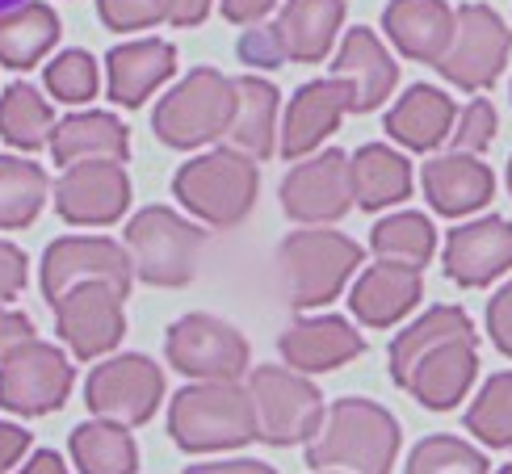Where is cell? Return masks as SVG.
<instances>
[{"instance_id": "cell-52", "label": "cell", "mask_w": 512, "mask_h": 474, "mask_svg": "<svg viewBox=\"0 0 512 474\" xmlns=\"http://www.w3.org/2000/svg\"><path fill=\"white\" fill-rule=\"evenodd\" d=\"M324 474H332V470H324Z\"/></svg>"}, {"instance_id": "cell-32", "label": "cell", "mask_w": 512, "mask_h": 474, "mask_svg": "<svg viewBox=\"0 0 512 474\" xmlns=\"http://www.w3.org/2000/svg\"><path fill=\"white\" fill-rule=\"evenodd\" d=\"M55 110L34 84H9L0 97V139L17 152H38L55 139Z\"/></svg>"}, {"instance_id": "cell-25", "label": "cell", "mask_w": 512, "mask_h": 474, "mask_svg": "<svg viewBox=\"0 0 512 474\" xmlns=\"http://www.w3.org/2000/svg\"><path fill=\"white\" fill-rule=\"evenodd\" d=\"M454 122H458L454 97H445L433 84H412V89L391 105L387 135L403 147H412V152H433V147H441L454 135Z\"/></svg>"}, {"instance_id": "cell-17", "label": "cell", "mask_w": 512, "mask_h": 474, "mask_svg": "<svg viewBox=\"0 0 512 474\" xmlns=\"http://www.w3.org/2000/svg\"><path fill=\"white\" fill-rule=\"evenodd\" d=\"M277 353H282L286 365L298 374H328V370H340V365H349L353 357L366 353V336L340 315L294 319L290 328L277 336Z\"/></svg>"}, {"instance_id": "cell-28", "label": "cell", "mask_w": 512, "mask_h": 474, "mask_svg": "<svg viewBox=\"0 0 512 474\" xmlns=\"http://www.w3.org/2000/svg\"><path fill=\"white\" fill-rule=\"evenodd\" d=\"M277 135V89L261 76L236 80V118H231L227 143L231 152H244L248 160H269Z\"/></svg>"}, {"instance_id": "cell-47", "label": "cell", "mask_w": 512, "mask_h": 474, "mask_svg": "<svg viewBox=\"0 0 512 474\" xmlns=\"http://www.w3.org/2000/svg\"><path fill=\"white\" fill-rule=\"evenodd\" d=\"M206 13H210V0H177L173 5V26H181V30H189V26H202L206 21Z\"/></svg>"}, {"instance_id": "cell-27", "label": "cell", "mask_w": 512, "mask_h": 474, "mask_svg": "<svg viewBox=\"0 0 512 474\" xmlns=\"http://www.w3.org/2000/svg\"><path fill=\"white\" fill-rule=\"evenodd\" d=\"M55 164H84V160H126L131 156V135L114 114H72L55 126L51 139Z\"/></svg>"}, {"instance_id": "cell-19", "label": "cell", "mask_w": 512, "mask_h": 474, "mask_svg": "<svg viewBox=\"0 0 512 474\" xmlns=\"http://www.w3.org/2000/svg\"><path fill=\"white\" fill-rule=\"evenodd\" d=\"M508 269H512V223L508 219L492 214V219L450 231V240H445V273H450V282L466 290L496 282Z\"/></svg>"}, {"instance_id": "cell-15", "label": "cell", "mask_w": 512, "mask_h": 474, "mask_svg": "<svg viewBox=\"0 0 512 474\" xmlns=\"http://www.w3.org/2000/svg\"><path fill=\"white\" fill-rule=\"evenodd\" d=\"M131 206V177L122 160L68 164L55 181V214L72 227H110Z\"/></svg>"}, {"instance_id": "cell-29", "label": "cell", "mask_w": 512, "mask_h": 474, "mask_svg": "<svg viewBox=\"0 0 512 474\" xmlns=\"http://www.w3.org/2000/svg\"><path fill=\"white\" fill-rule=\"evenodd\" d=\"M59 34L63 26L55 9L42 5V0H26V5L0 13V63L13 72H26L55 47Z\"/></svg>"}, {"instance_id": "cell-33", "label": "cell", "mask_w": 512, "mask_h": 474, "mask_svg": "<svg viewBox=\"0 0 512 474\" xmlns=\"http://www.w3.org/2000/svg\"><path fill=\"white\" fill-rule=\"evenodd\" d=\"M47 172L34 160L0 156V231L30 227L38 219L42 202H47Z\"/></svg>"}, {"instance_id": "cell-38", "label": "cell", "mask_w": 512, "mask_h": 474, "mask_svg": "<svg viewBox=\"0 0 512 474\" xmlns=\"http://www.w3.org/2000/svg\"><path fill=\"white\" fill-rule=\"evenodd\" d=\"M177 0H97V13L110 30H147L173 17Z\"/></svg>"}, {"instance_id": "cell-1", "label": "cell", "mask_w": 512, "mask_h": 474, "mask_svg": "<svg viewBox=\"0 0 512 474\" xmlns=\"http://www.w3.org/2000/svg\"><path fill=\"white\" fill-rule=\"evenodd\" d=\"M391 378L429 412H450L479 374V336L462 307H433L391 340Z\"/></svg>"}, {"instance_id": "cell-34", "label": "cell", "mask_w": 512, "mask_h": 474, "mask_svg": "<svg viewBox=\"0 0 512 474\" xmlns=\"http://www.w3.org/2000/svg\"><path fill=\"white\" fill-rule=\"evenodd\" d=\"M370 248H374L378 261H395V265L424 269V265L433 261V252H437V231H433V223L424 219V214L403 210V214H391V219H378L374 223Z\"/></svg>"}, {"instance_id": "cell-44", "label": "cell", "mask_w": 512, "mask_h": 474, "mask_svg": "<svg viewBox=\"0 0 512 474\" xmlns=\"http://www.w3.org/2000/svg\"><path fill=\"white\" fill-rule=\"evenodd\" d=\"M34 445V437L26 433V428H17V424H5L0 420V474H9L17 462H21V454Z\"/></svg>"}, {"instance_id": "cell-36", "label": "cell", "mask_w": 512, "mask_h": 474, "mask_svg": "<svg viewBox=\"0 0 512 474\" xmlns=\"http://www.w3.org/2000/svg\"><path fill=\"white\" fill-rule=\"evenodd\" d=\"M403 474H487V458L475 445H466L462 437L437 433V437H424L412 449Z\"/></svg>"}, {"instance_id": "cell-35", "label": "cell", "mask_w": 512, "mask_h": 474, "mask_svg": "<svg viewBox=\"0 0 512 474\" xmlns=\"http://www.w3.org/2000/svg\"><path fill=\"white\" fill-rule=\"evenodd\" d=\"M466 433L492 449H512V370L483 382L479 399L466 407Z\"/></svg>"}, {"instance_id": "cell-18", "label": "cell", "mask_w": 512, "mask_h": 474, "mask_svg": "<svg viewBox=\"0 0 512 474\" xmlns=\"http://www.w3.org/2000/svg\"><path fill=\"white\" fill-rule=\"evenodd\" d=\"M332 76L345 80V89H349V114H370V110H378V105L395 93L399 63L378 42L374 30L357 26V30L345 34V42H340L336 63H332Z\"/></svg>"}, {"instance_id": "cell-7", "label": "cell", "mask_w": 512, "mask_h": 474, "mask_svg": "<svg viewBox=\"0 0 512 474\" xmlns=\"http://www.w3.org/2000/svg\"><path fill=\"white\" fill-rule=\"evenodd\" d=\"M126 248H131L139 282L177 290L194 282L198 256L206 248V231L168 206H147L126 223Z\"/></svg>"}, {"instance_id": "cell-31", "label": "cell", "mask_w": 512, "mask_h": 474, "mask_svg": "<svg viewBox=\"0 0 512 474\" xmlns=\"http://www.w3.org/2000/svg\"><path fill=\"white\" fill-rule=\"evenodd\" d=\"M68 449H72V462L80 466V474H135L139 470L135 437L110 420H89V424L72 428Z\"/></svg>"}, {"instance_id": "cell-30", "label": "cell", "mask_w": 512, "mask_h": 474, "mask_svg": "<svg viewBox=\"0 0 512 474\" xmlns=\"http://www.w3.org/2000/svg\"><path fill=\"white\" fill-rule=\"evenodd\" d=\"M353 193L361 210H387L412 193V164L387 143H366L353 156Z\"/></svg>"}, {"instance_id": "cell-16", "label": "cell", "mask_w": 512, "mask_h": 474, "mask_svg": "<svg viewBox=\"0 0 512 474\" xmlns=\"http://www.w3.org/2000/svg\"><path fill=\"white\" fill-rule=\"evenodd\" d=\"M126 294H118L114 286H76L72 294H63L55 311V328L63 336V344L80 357V361H93L105 357L110 349H118L122 336H126Z\"/></svg>"}, {"instance_id": "cell-5", "label": "cell", "mask_w": 512, "mask_h": 474, "mask_svg": "<svg viewBox=\"0 0 512 474\" xmlns=\"http://www.w3.org/2000/svg\"><path fill=\"white\" fill-rule=\"evenodd\" d=\"M231 118H236V80L215 68H194L156 105L152 131L160 143L189 152V147L223 139L231 131Z\"/></svg>"}, {"instance_id": "cell-21", "label": "cell", "mask_w": 512, "mask_h": 474, "mask_svg": "<svg viewBox=\"0 0 512 474\" xmlns=\"http://www.w3.org/2000/svg\"><path fill=\"white\" fill-rule=\"evenodd\" d=\"M424 181V198L445 219H458V214H471L479 206H487L496 198V177L492 168L479 164V156L471 152H450V156H433L420 172Z\"/></svg>"}, {"instance_id": "cell-22", "label": "cell", "mask_w": 512, "mask_h": 474, "mask_svg": "<svg viewBox=\"0 0 512 474\" xmlns=\"http://www.w3.org/2000/svg\"><path fill=\"white\" fill-rule=\"evenodd\" d=\"M458 13L445 0H391L382 13V30L391 34L399 55H408L416 63H433L450 51L454 42Z\"/></svg>"}, {"instance_id": "cell-4", "label": "cell", "mask_w": 512, "mask_h": 474, "mask_svg": "<svg viewBox=\"0 0 512 474\" xmlns=\"http://www.w3.org/2000/svg\"><path fill=\"white\" fill-rule=\"evenodd\" d=\"M361 265V244L340 231H294L277 248L286 303L298 311L328 307Z\"/></svg>"}, {"instance_id": "cell-14", "label": "cell", "mask_w": 512, "mask_h": 474, "mask_svg": "<svg viewBox=\"0 0 512 474\" xmlns=\"http://www.w3.org/2000/svg\"><path fill=\"white\" fill-rule=\"evenodd\" d=\"M353 202V160L336 147L294 164L282 181V210L294 223H336Z\"/></svg>"}, {"instance_id": "cell-13", "label": "cell", "mask_w": 512, "mask_h": 474, "mask_svg": "<svg viewBox=\"0 0 512 474\" xmlns=\"http://www.w3.org/2000/svg\"><path fill=\"white\" fill-rule=\"evenodd\" d=\"M68 391L72 361L38 336L0 361V407L13 416H51L68 403Z\"/></svg>"}, {"instance_id": "cell-2", "label": "cell", "mask_w": 512, "mask_h": 474, "mask_svg": "<svg viewBox=\"0 0 512 474\" xmlns=\"http://www.w3.org/2000/svg\"><path fill=\"white\" fill-rule=\"evenodd\" d=\"M399 458V420L374 399H336L319 433L307 441L311 470L391 474Z\"/></svg>"}, {"instance_id": "cell-9", "label": "cell", "mask_w": 512, "mask_h": 474, "mask_svg": "<svg viewBox=\"0 0 512 474\" xmlns=\"http://www.w3.org/2000/svg\"><path fill=\"white\" fill-rule=\"evenodd\" d=\"M164 357L194 382H240L248 370V340L219 315H181L164 336Z\"/></svg>"}, {"instance_id": "cell-26", "label": "cell", "mask_w": 512, "mask_h": 474, "mask_svg": "<svg viewBox=\"0 0 512 474\" xmlns=\"http://www.w3.org/2000/svg\"><path fill=\"white\" fill-rule=\"evenodd\" d=\"M340 21H345V0H286L273 30L290 63H324Z\"/></svg>"}, {"instance_id": "cell-11", "label": "cell", "mask_w": 512, "mask_h": 474, "mask_svg": "<svg viewBox=\"0 0 512 474\" xmlns=\"http://www.w3.org/2000/svg\"><path fill=\"white\" fill-rule=\"evenodd\" d=\"M164 399V374L152 357L122 353L101 361L84 382V403L97 420H110L122 428H139L156 416Z\"/></svg>"}, {"instance_id": "cell-43", "label": "cell", "mask_w": 512, "mask_h": 474, "mask_svg": "<svg viewBox=\"0 0 512 474\" xmlns=\"http://www.w3.org/2000/svg\"><path fill=\"white\" fill-rule=\"evenodd\" d=\"M34 340V319L26 311H9L0 307V361H5L9 353H17L21 344Z\"/></svg>"}, {"instance_id": "cell-3", "label": "cell", "mask_w": 512, "mask_h": 474, "mask_svg": "<svg viewBox=\"0 0 512 474\" xmlns=\"http://www.w3.org/2000/svg\"><path fill=\"white\" fill-rule=\"evenodd\" d=\"M168 437L185 454H219L256 441V407L240 382H198L168 403Z\"/></svg>"}, {"instance_id": "cell-40", "label": "cell", "mask_w": 512, "mask_h": 474, "mask_svg": "<svg viewBox=\"0 0 512 474\" xmlns=\"http://www.w3.org/2000/svg\"><path fill=\"white\" fill-rule=\"evenodd\" d=\"M236 51H240L244 63H252V68H282V63H286L282 38H277L273 26H252V30H244V38H240Z\"/></svg>"}, {"instance_id": "cell-49", "label": "cell", "mask_w": 512, "mask_h": 474, "mask_svg": "<svg viewBox=\"0 0 512 474\" xmlns=\"http://www.w3.org/2000/svg\"><path fill=\"white\" fill-rule=\"evenodd\" d=\"M17 5H26V0H0V13H9V9H17Z\"/></svg>"}, {"instance_id": "cell-39", "label": "cell", "mask_w": 512, "mask_h": 474, "mask_svg": "<svg viewBox=\"0 0 512 474\" xmlns=\"http://www.w3.org/2000/svg\"><path fill=\"white\" fill-rule=\"evenodd\" d=\"M454 152H471V156H479V152H487L492 147V139H496V110H492V101H483V97H475L466 110L458 114V122H454Z\"/></svg>"}, {"instance_id": "cell-6", "label": "cell", "mask_w": 512, "mask_h": 474, "mask_svg": "<svg viewBox=\"0 0 512 474\" xmlns=\"http://www.w3.org/2000/svg\"><path fill=\"white\" fill-rule=\"evenodd\" d=\"M256 189H261V172L256 160L244 152H206L198 160H189L177 168L173 193L177 202L198 214L210 227H236L248 219V210L256 206Z\"/></svg>"}, {"instance_id": "cell-12", "label": "cell", "mask_w": 512, "mask_h": 474, "mask_svg": "<svg viewBox=\"0 0 512 474\" xmlns=\"http://www.w3.org/2000/svg\"><path fill=\"white\" fill-rule=\"evenodd\" d=\"M512 55V30L492 5H462L450 51L437 59V72L466 93L492 89Z\"/></svg>"}, {"instance_id": "cell-46", "label": "cell", "mask_w": 512, "mask_h": 474, "mask_svg": "<svg viewBox=\"0 0 512 474\" xmlns=\"http://www.w3.org/2000/svg\"><path fill=\"white\" fill-rule=\"evenodd\" d=\"M181 474H277V470L265 466V462L236 458V462H202V466H185Z\"/></svg>"}, {"instance_id": "cell-10", "label": "cell", "mask_w": 512, "mask_h": 474, "mask_svg": "<svg viewBox=\"0 0 512 474\" xmlns=\"http://www.w3.org/2000/svg\"><path fill=\"white\" fill-rule=\"evenodd\" d=\"M114 286L118 294H131L135 282V261L131 248H122L105 235H63L47 252H42V298L55 307L63 294L76 286Z\"/></svg>"}, {"instance_id": "cell-51", "label": "cell", "mask_w": 512, "mask_h": 474, "mask_svg": "<svg viewBox=\"0 0 512 474\" xmlns=\"http://www.w3.org/2000/svg\"><path fill=\"white\" fill-rule=\"evenodd\" d=\"M500 474H512V466H504V470H500Z\"/></svg>"}, {"instance_id": "cell-24", "label": "cell", "mask_w": 512, "mask_h": 474, "mask_svg": "<svg viewBox=\"0 0 512 474\" xmlns=\"http://www.w3.org/2000/svg\"><path fill=\"white\" fill-rule=\"evenodd\" d=\"M420 294H424L420 269L378 261L357 277V286L349 294V307L366 328H391V323H399L420 303Z\"/></svg>"}, {"instance_id": "cell-41", "label": "cell", "mask_w": 512, "mask_h": 474, "mask_svg": "<svg viewBox=\"0 0 512 474\" xmlns=\"http://www.w3.org/2000/svg\"><path fill=\"white\" fill-rule=\"evenodd\" d=\"M21 290H26V256L17 244L0 240V307L13 303Z\"/></svg>"}, {"instance_id": "cell-48", "label": "cell", "mask_w": 512, "mask_h": 474, "mask_svg": "<svg viewBox=\"0 0 512 474\" xmlns=\"http://www.w3.org/2000/svg\"><path fill=\"white\" fill-rule=\"evenodd\" d=\"M17 474H68V466H63V458L55 454V449H38V454L21 466Z\"/></svg>"}, {"instance_id": "cell-8", "label": "cell", "mask_w": 512, "mask_h": 474, "mask_svg": "<svg viewBox=\"0 0 512 474\" xmlns=\"http://www.w3.org/2000/svg\"><path fill=\"white\" fill-rule=\"evenodd\" d=\"M248 395L256 407V441L277 449L311 441L328 416L319 386L286 365H256L248 374Z\"/></svg>"}, {"instance_id": "cell-37", "label": "cell", "mask_w": 512, "mask_h": 474, "mask_svg": "<svg viewBox=\"0 0 512 474\" xmlns=\"http://www.w3.org/2000/svg\"><path fill=\"white\" fill-rule=\"evenodd\" d=\"M47 89L63 105H84L97 97V63L89 51H63L47 63Z\"/></svg>"}, {"instance_id": "cell-20", "label": "cell", "mask_w": 512, "mask_h": 474, "mask_svg": "<svg viewBox=\"0 0 512 474\" xmlns=\"http://www.w3.org/2000/svg\"><path fill=\"white\" fill-rule=\"evenodd\" d=\"M349 114V89H345V80H311L303 84L294 97H290V110H286V122H282V156L286 160H303L311 156L319 143H324L340 118Z\"/></svg>"}, {"instance_id": "cell-23", "label": "cell", "mask_w": 512, "mask_h": 474, "mask_svg": "<svg viewBox=\"0 0 512 474\" xmlns=\"http://www.w3.org/2000/svg\"><path fill=\"white\" fill-rule=\"evenodd\" d=\"M177 72V47L164 38H139L122 42L105 55V76H110V101L139 110L160 84Z\"/></svg>"}, {"instance_id": "cell-42", "label": "cell", "mask_w": 512, "mask_h": 474, "mask_svg": "<svg viewBox=\"0 0 512 474\" xmlns=\"http://www.w3.org/2000/svg\"><path fill=\"white\" fill-rule=\"evenodd\" d=\"M487 332H492L496 349L504 357H512V282L487 303Z\"/></svg>"}, {"instance_id": "cell-45", "label": "cell", "mask_w": 512, "mask_h": 474, "mask_svg": "<svg viewBox=\"0 0 512 474\" xmlns=\"http://www.w3.org/2000/svg\"><path fill=\"white\" fill-rule=\"evenodd\" d=\"M277 0H223V17L236 21V26H256Z\"/></svg>"}, {"instance_id": "cell-50", "label": "cell", "mask_w": 512, "mask_h": 474, "mask_svg": "<svg viewBox=\"0 0 512 474\" xmlns=\"http://www.w3.org/2000/svg\"><path fill=\"white\" fill-rule=\"evenodd\" d=\"M508 189H512V160H508Z\"/></svg>"}]
</instances>
